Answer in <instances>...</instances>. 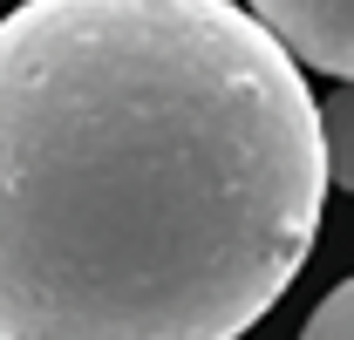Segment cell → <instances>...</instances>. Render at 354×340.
<instances>
[{
    "label": "cell",
    "instance_id": "6da1fadb",
    "mask_svg": "<svg viewBox=\"0 0 354 340\" xmlns=\"http://www.w3.org/2000/svg\"><path fill=\"white\" fill-rule=\"evenodd\" d=\"M320 102L232 0L0 14V340H239L327 211Z\"/></svg>",
    "mask_w": 354,
    "mask_h": 340
},
{
    "label": "cell",
    "instance_id": "7a4b0ae2",
    "mask_svg": "<svg viewBox=\"0 0 354 340\" xmlns=\"http://www.w3.org/2000/svg\"><path fill=\"white\" fill-rule=\"evenodd\" d=\"M245 14L286 48L293 68H320V75L348 82V68H354V0H245Z\"/></svg>",
    "mask_w": 354,
    "mask_h": 340
},
{
    "label": "cell",
    "instance_id": "3957f363",
    "mask_svg": "<svg viewBox=\"0 0 354 340\" xmlns=\"http://www.w3.org/2000/svg\"><path fill=\"white\" fill-rule=\"evenodd\" d=\"M300 340H354V286H348V279L313 306V320H307Z\"/></svg>",
    "mask_w": 354,
    "mask_h": 340
}]
</instances>
